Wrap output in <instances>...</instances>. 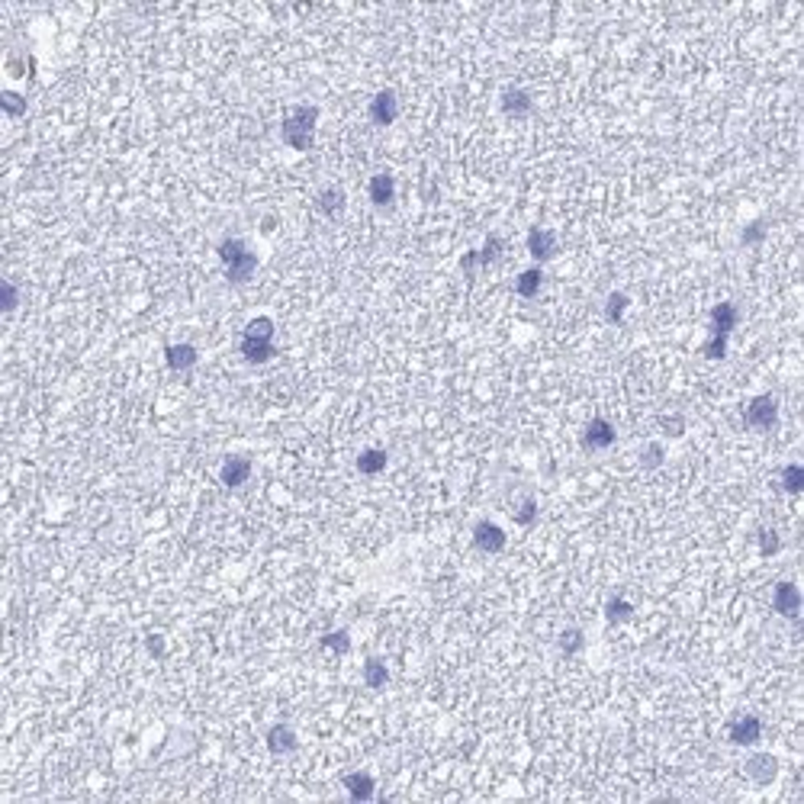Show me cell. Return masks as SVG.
Segmentation results:
<instances>
[{"mask_svg":"<svg viewBox=\"0 0 804 804\" xmlns=\"http://www.w3.org/2000/svg\"><path fill=\"white\" fill-rule=\"evenodd\" d=\"M583 630H576V628H570V630H563V634H560V647L566 650V653H576V650H583Z\"/></svg>","mask_w":804,"mask_h":804,"instance_id":"33","label":"cell"},{"mask_svg":"<svg viewBox=\"0 0 804 804\" xmlns=\"http://www.w3.org/2000/svg\"><path fill=\"white\" fill-rule=\"evenodd\" d=\"M541 283H544V271H541V267H528V271L518 273V280H515V290H518V296L531 299V296H538Z\"/></svg>","mask_w":804,"mask_h":804,"instance_id":"18","label":"cell"},{"mask_svg":"<svg viewBox=\"0 0 804 804\" xmlns=\"http://www.w3.org/2000/svg\"><path fill=\"white\" fill-rule=\"evenodd\" d=\"M502 110H506L508 116H525V113L531 110V97H528L521 87H508V91L502 94Z\"/></svg>","mask_w":804,"mask_h":804,"instance_id":"17","label":"cell"},{"mask_svg":"<svg viewBox=\"0 0 804 804\" xmlns=\"http://www.w3.org/2000/svg\"><path fill=\"white\" fill-rule=\"evenodd\" d=\"M386 467V451H376V448H370V451H363L361 457H357V470H361V473H380V470Z\"/></svg>","mask_w":804,"mask_h":804,"instance_id":"22","label":"cell"},{"mask_svg":"<svg viewBox=\"0 0 804 804\" xmlns=\"http://www.w3.org/2000/svg\"><path fill=\"white\" fill-rule=\"evenodd\" d=\"M267 750H271V753H290V750H296V733H293L290 727H283V724L271 727V730H267Z\"/></svg>","mask_w":804,"mask_h":804,"instance_id":"15","label":"cell"},{"mask_svg":"<svg viewBox=\"0 0 804 804\" xmlns=\"http://www.w3.org/2000/svg\"><path fill=\"white\" fill-rule=\"evenodd\" d=\"M528 251H531L534 261H551L553 254H557V235L547 232V228H531V235H528Z\"/></svg>","mask_w":804,"mask_h":804,"instance_id":"4","label":"cell"},{"mask_svg":"<svg viewBox=\"0 0 804 804\" xmlns=\"http://www.w3.org/2000/svg\"><path fill=\"white\" fill-rule=\"evenodd\" d=\"M630 615H634V605H630V602H624V598H611V602L605 605V618H608L611 624H618V621H628Z\"/></svg>","mask_w":804,"mask_h":804,"instance_id":"26","label":"cell"},{"mask_svg":"<svg viewBox=\"0 0 804 804\" xmlns=\"http://www.w3.org/2000/svg\"><path fill=\"white\" fill-rule=\"evenodd\" d=\"M624 309H628V296H624V293H611L608 303H605V316H608V322H621Z\"/></svg>","mask_w":804,"mask_h":804,"instance_id":"27","label":"cell"},{"mask_svg":"<svg viewBox=\"0 0 804 804\" xmlns=\"http://www.w3.org/2000/svg\"><path fill=\"white\" fill-rule=\"evenodd\" d=\"M782 489L791 496H798L804 489V467H798V463H788V467L782 470Z\"/></svg>","mask_w":804,"mask_h":804,"instance_id":"24","label":"cell"},{"mask_svg":"<svg viewBox=\"0 0 804 804\" xmlns=\"http://www.w3.org/2000/svg\"><path fill=\"white\" fill-rule=\"evenodd\" d=\"M248 476H251V463L245 461V457H228L226 463H222V483L232 489H238L241 483H248Z\"/></svg>","mask_w":804,"mask_h":804,"instance_id":"10","label":"cell"},{"mask_svg":"<svg viewBox=\"0 0 804 804\" xmlns=\"http://www.w3.org/2000/svg\"><path fill=\"white\" fill-rule=\"evenodd\" d=\"M640 461H643V467H650V470L660 467V463H663V448H660V444H650V448L643 451Z\"/></svg>","mask_w":804,"mask_h":804,"instance_id":"35","label":"cell"},{"mask_svg":"<svg viewBox=\"0 0 804 804\" xmlns=\"http://www.w3.org/2000/svg\"><path fill=\"white\" fill-rule=\"evenodd\" d=\"M743 418H746V425H750V428H756V431L775 428V422H778V402H775V396H769V393H765V396H756V399L746 406Z\"/></svg>","mask_w":804,"mask_h":804,"instance_id":"2","label":"cell"},{"mask_svg":"<svg viewBox=\"0 0 804 804\" xmlns=\"http://www.w3.org/2000/svg\"><path fill=\"white\" fill-rule=\"evenodd\" d=\"M763 228H765V222H753V226H746V232H743V241H746V245H753V241L763 238Z\"/></svg>","mask_w":804,"mask_h":804,"instance_id":"38","label":"cell"},{"mask_svg":"<svg viewBox=\"0 0 804 804\" xmlns=\"http://www.w3.org/2000/svg\"><path fill=\"white\" fill-rule=\"evenodd\" d=\"M583 444L586 448H608V444H615V425L608 422V418H592L589 428H586L583 435Z\"/></svg>","mask_w":804,"mask_h":804,"instance_id":"7","label":"cell"},{"mask_svg":"<svg viewBox=\"0 0 804 804\" xmlns=\"http://www.w3.org/2000/svg\"><path fill=\"white\" fill-rule=\"evenodd\" d=\"M0 290H4V309L14 312V309H16V286H14V283H4Z\"/></svg>","mask_w":804,"mask_h":804,"instance_id":"37","label":"cell"},{"mask_svg":"<svg viewBox=\"0 0 804 804\" xmlns=\"http://www.w3.org/2000/svg\"><path fill=\"white\" fill-rule=\"evenodd\" d=\"M473 544L486 553H499L506 547V531H502L496 521H480L473 528Z\"/></svg>","mask_w":804,"mask_h":804,"instance_id":"3","label":"cell"},{"mask_svg":"<svg viewBox=\"0 0 804 804\" xmlns=\"http://www.w3.org/2000/svg\"><path fill=\"white\" fill-rule=\"evenodd\" d=\"M778 547H782V538H778V531H772V528H763V531H759V551H763V557H772V553H778Z\"/></svg>","mask_w":804,"mask_h":804,"instance_id":"28","label":"cell"},{"mask_svg":"<svg viewBox=\"0 0 804 804\" xmlns=\"http://www.w3.org/2000/svg\"><path fill=\"white\" fill-rule=\"evenodd\" d=\"M746 775L750 778H756L759 785H765V782H772V778H775V772H778V763H775V756H769V753H753V759H746Z\"/></svg>","mask_w":804,"mask_h":804,"instance_id":"8","label":"cell"},{"mask_svg":"<svg viewBox=\"0 0 804 804\" xmlns=\"http://www.w3.org/2000/svg\"><path fill=\"white\" fill-rule=\"evenodd\" d=\"M322 647L335 650V653H348V650H351L348 630H335V634H325V637H322Z\"/></svg>","mask_w":804,"mask_h":804,"instance_id":"29","label":"cell"},{"mask_svg":"<svg viewBox=\"0 0 804 804\" xmlns=\"http://www.w3.org/2000/svg\"><path fill=\"white\" fill-rule=\"evenodd\" d=\"M701 354H705L708 361H724V354H727V338H724V335H714L711 341L701 348Z\"/></svg>","mask_w":804,"mask_h":804,"instance_id":"30","label":"cell"},{"mask_svg":"<svg viewBox=\"0 0 804 804\" xmlns=\"http://www.w3.org/2000/svg\"><path fill=\"white\" fill-rule=\"evenodd\" d=\"M759 737H763V720L753 718V714H746V718H740L730 724V740L737 746H753Z\"/></svg>","mask_w":804,"mask_h":804,"instance_id":"5","label":"cell"},{"mask_svg":"<svg viewBox=\"0 0 804 804\" xmlns=\"http://www.w3.org/2000/svg\"><path fill=\"white\" fill-rule=\"evenodd\" d=\"M370 200H373V206H389V203H393V196H396V184H393V177L389 174H376V177H370Z\"/></svg>","mask_w":804,"mask_h":804,"instance_id":"12","label":"cell"},{"mask_svg":"<svg viewBox=\"0 0 804 804\" xmlns=\"http://www.w3.org/2000/svg\"><path fill=\"white\" fill-rule=\"evenodd\" d=\"M711 322H714V335H730L733 325H737V306L733 303H718L711 309Z\"/></svg>","mask_w":804,"mask_h":804,"instance_id":"13","label":"cell"},{"mask_svg":"<svg viewBox=\"0 0 804 804\" xmlns=\"http://www.w3.org/2000/svg\"><path fill=\"white\" fill-rule=\"evenodd\" d=\"M318 110L316 106H293L283 119V142L296 151H306L312 145V132H316Z\"/></svg>","mask_w":804,"mask_h":804,"instance_id":"1","label":"cell"},{"mask_svg":"<svg viewBox=\"0 0 804 804\" xmlns=\"http://www.w3.org/2000/svg\"><path fill=\"white\" fill-rule=\"evenodd\" d=\"M149 650H151V653H158V656H161V653H164V640H161V637H155V634H151V637H149Z\"/></svg>","mask_w":804,"mask_h":804,"instance_id":"39","label":"cell"},{"mask_svg":"<svg viewBox=\"0 0 804 804\" xmlns=\"http://www.w3.org/2000/svg\"><path fill=\"white\" fill-rule=\"evenodd\" d=\"M778 615L785 618H798V608H801V592H798L795 583H778L775 586V598H772Z\"/></svg>","mask_w":804,"mask_h":804,"instance_id":"6","label":"cell"},{"mask_svg":"<svg viewBox=\"0 0 804 804\" xmlns=\"http://www.w3.org/2000/svg\"><path fill=\"white\" fill-rule=\"evenodd\" d=\"M164 357H168V367L171 370H190L196 363V348L194 344H168V351H164Z\"/></svg>","mask_w":804,"mask_h":804,"instance_id":"11","label":"cell"},{"mask_svg":"<svg viewBox=\"0 0 804 804\" xmlns=\"http://www.w3.org/2000/svg\"><path fill=\"white\" fill-rule=\"evenodd\" d=\"M318 209H322L325 216H338L344 209V190L341 187H325L322 194H318Z\"/></svg>","mask_w":804,"mask_h":804,"instance_id":"20","label":"cell"},{"mask_svg":"<svg viewBox=\"0 0 804 804\" xmlns=\"http://www.w3.org/2000/svg\"><path fill=\"white\" fill-rule=\"evenodd\" d=\"M663 431H669V435H682V431H685V422H682L679 416H669V418H663Z\"/></svg>","mask_w":804,"mask_h":804,"instance_id":"36","label":"cell"},{"mask_svg":"<svg viewBox=\"0 0 804 804\" xmlns=\"http://www.w3.org/2000/svg\"><path fill=\"white\" fill-rule=\"evenodd\" d=\"M241 354H245V361H251V363H264L277 354V348H273L271 341H248V338H241Z\"/></svg>","mask_w":804,"mask_h":804,"instance_id":"19","label":"cell"},{"mask_svg":"<svg viewBox=\"0 0 804 804\" xmlns=\"http://www.w3.org/2000/svg\"><path fill=\"white\" fill-rule=\"evenodd\" d=\"M254 271H258V258H254L251 251H245L238 261H235V264L226 267V273H228V280H232V283H248V280L254 277Z\"/></svg>","mask_w":804,"mask_h":804,"instance_id":"16","label":"cell"},{"mask_svg":"<svg viewBox=\"0 0 804 804\" xmlns=\"http://www.w3.org/2000/svg\"><path fill=\"white\" fill-rule=\"evenodd\" d=\"M245 251H248V245H245L241 238H226V241L219 245V258H222V264H226V267L235 264V261H238Z\"/></svg>","mask_w":804,"mask_h":804,"instance_id":"25","label":"cell"},{"mask_svg":"<svg viewBox=\"0 0 804 804\" xmlns=\"http://www.w3.org/2000/svg\"><path fill=\"white\" fill-rule=\"evenodd\" d=\"M344 788L351 791L354 801H370L373 798V778L367 772H351V775H344Z\"/></svg>","mask_w":804,"mask_h":804,"instance_id":"14","label":"cell"},{"mask_svg":"<svg viewBox=\"0 0 804 804\" xmlns=\"http://www.w3.org/2000/svg\"><path fill=\"white\" fill-rule=\"evenodd\" d=\"M534 515H538V502H534V499H525V506L518 508V515H515V521H518V525H531V521H534Z\"/></svg>","mask_w":804,"mask_h":804,"instance_id":"34","label":"cell"},{"mask_svg":"<svg viewBox=\"0 0 804 804\" xmlns=\"http://www.w3.org/2000/svg\"><path fill=\"white\" fill-rule=\"evenodd\" d=\"M386 679H389L386 663L376 660V656H370V660L363 663V682H367L370 688H383V685H386Z\"/></svg>","mask_w":804,"mask_h":804,"instance_id":"21","label":"cell"},{"mask_svg":"<svg viewBox=\"0 0 804 804\" xmlns=\"http://www.w3.org/2000/svg\"><path fill=\"white\" fill-rule=\"evenodd\" d=\"M499 254H502V238H499V235H489L486 248H483V251H476V258H480V264H493Z\"/></svg>","mask_w":804,"mask_h":804,"instance_id":"32","label":"cell"},{"mask_svg":"<svg viewBox=\"0 0 804 804\" xmlns=\"http://www.w3.org/2000/svg\"><path fill=\"white\" fill-rule=\"evenodd\" d=\"M0 104L7 106L10 116H23V113H26V100H23L20 94H14V91H4V94H0Z\"/></svg>","mask_w":804,"mask_h":804,"instance_id":"31","label":"cell"},{"mask_svg":"<svg viewBox=\"0 0 804 804\" xmlns=\"http://www.w3.org/2000/svg\"><path fill=\"white\" fill-rule=\"evenodd\" d=\"M396 113H399V106H396L393 91H380L373 97V104H370V116H373L376 126H389L396 119Z\"/></svg>","mask_w":804,"mask_h":804,"instance_id":"9","label":"cell"},{"mask_svg":"<svg viewBox=\"0 0 804 804\" xmlns=\"http://www.w3.org/2000/svg\"><path fill=\"white\" fill-rule=\"evenodd\" d=\"M245 338L248 341H271L273 338V322L267 316H258L245 325Z\"/></svg>","mask_w":804,"mask_h":804,"instance_id":"23","label":"cell"}]
</instances>
